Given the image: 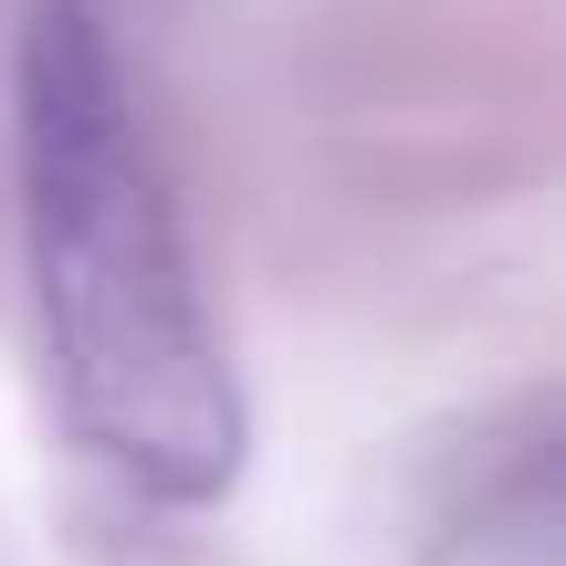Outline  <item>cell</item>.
I'll return each mask as SVG.
<instances>
[{"label": "cell", "mask_w": 566, "mask_h": 566, "mask_svg": "<svg viewBox=\"0 0 566 566\" xmlns=\"http://www.w3.org/2000/svg\"><path fill=\"white\" fill-rule=\"evenodd\" d=\"M21 252L53 346L63 420L158 504L242 483V378L221 357L168 168L137 126L126 63L84 0H42L21 32Z\"/></svg>", "instance_id": "1"}]
</instances>
